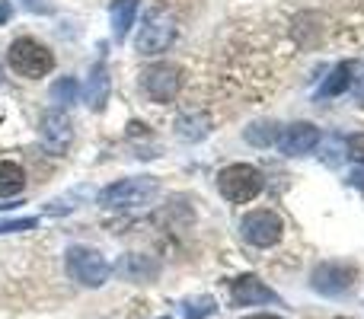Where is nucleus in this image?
Masks as SVG:
<instances>
[{"mask_svg":"<svg viewBox=\"0 0 364 319\" xmlns=\"http://www.w3.org/2000/svg\"><path fill=\"white\" fill-rule=\"evenodd\" d=\"M119 271L122 278H128V281H154V278L160 275V262L154 256H138V252H132V256H125L119 262Z\"/></svg>","mask_w":364,"mask_h":319,"instance_id":"nucleus-13","label":"nucleus"},{"mask_svg":"<svg viewBox=\"0 0 364 319\" xmlns=\"http://www.w3.org/2000/svg\"><path fill=\"white\" fill-rule=\"evenodd\" d=\"M109 90H112V80H109V70L106 64H96L93 70H90V80L87 87H83V96H87V106L93 109V112H102L109 102Z\"/></svg>","mask_w":364,"mask_h":319,"instance_id":"nucleus-12","label":"nucleus"},{"mask_svg":"<svg viewBox=\"0 0 364 319\" xmlns=\"http://www.w3.org/2000/svg\"><path fill=\"white\" fill-rule=\"evenodd\" d=\"M316 144H320V128L310 125V121H294V125H288L278 134V151L284 157H304Z\"/></svg>","mask_w":364,"mask_h":319,"instance_id":"nucleus-10","label":"nucleus"},{"mask_svg":"<svg viewBox=\"0 0 364 319\" xmlns=\"http://www.w3.org/2000/svg\"><path fill=\"white\" fill-rule=\"evenodd\" d=\"M160 195V182L154 175H128L100 192V205L106 211H125V207H144Z\"/></svg>","mask_w":364,"mask_h":319,"instance_id":"nucleus-1","label":"nucleus"},{"mask_svg":"<svg viewBox=\"0 0 364 319\" xmlns=\"http://www.w3.org/2000/svg\"><path fill=\"white\" fill-rule=\"evenodd\" d=\"M77 93H80V87H77L74 77H64V80H58L55 87H51V99L55 102H77Z\"/></svg>","mask_w":364,"mask_h":319,"instance_id":"nucleus-21","label":"nucleus"},{"mask_svg":"<svg viewBox=\"0 0 364 319\" xmlns=\"http://www.w3.org/2000/svg\"><path fill=\"white\" fill-rule=\"evenodd\" d=\"M348 93L358 106H364V61H348Z\"/></svg>","mask_w":364,"mask_h":319,"instance_id":"nucleus-20","label":"nucleus"},{"mask_svg":"<svg viewBox=\"0 0 364 319\" xmlns=\"http://www.w3.org/2000/svg\"><path fill=\"white\" fill-rule=\"evenodd\" d=\"M346 90H348V61L339 64V67H336L333 74L323 80V87H320V93H316V99H333V96L346 93Z\"/></svg>","mask_w":364,"mask_h":319,"instance_id":"nucleus-18","label":"nucleus"},{"mask_svg":"<svg viewBox=\"0 0 364 319\" xmlns=\"http://www.w3.org/2000/svg\"><path fill=\"white\" fill-rule=\"evenodd\" d=\"M265 188V179L256 166L250 163H230L218 173V192L224 195L230 205H250L252 198H259V192Z\"/></svg>","mask_w":364,"mask_h":319,"instance_id":"nucleus-2","label":"nucleus"},{"mask_svg":"<svg viewBox=\"0 0 364 319\" xmlns=\"http://www.w3.org/2000/svg\"><path fill=\"white\" fill-rule=\"evenodd\" d=\"M6 13H10L6 10V0H0V23H6Z\"/></svg>","mask_w":364,"mask_h":319,"instance_id":"nucleus-27","label":"nucleus"},{"mask_svg":"<svg viewBox=\"0 0 364 319\" xmlns=\"http://www.w3.org/2000/svg\"><path fill=\"white\" fill-rule=\"evenodd\" d=\"M38 138H42V144H45L48 153L64 157L68 147H70V141H74V125H70V119L64 112L48 109V112L38 119Z\"/></svg>","mask_w":364,"mask_h":319,"instance_id":"nucleus-9","label":"nucleus"},{"mask_svg":"<svg viewBox=\"0 0 364 319\" xmlns=\"http://www.w3.org/2000/svg\"><path fill=\"white\" fill-rule=\"evenodd\" d=\"M23 6L26 10H32V13H48L51 10L48 0H23Z\"/></svg>","mask_w":364,"mask_h":319,"instance_id":"nucleus-24","label":"nucleus"},{"mask_svg":"<svg viewBox=\"0 0 364 319\" xmlns=\"http://www.w3.org/2000/svg\"><path fill=\"white\" fill-rule=\"evenodd\" d=\"M233 307H259V303H278V294L256 275H240L230 281Z\"/></svg>","mask_w":364,"mask_h":319,"instance_id":"nucleus-11","label":"nucleus"},{"mask_svg":"<svg viewBox=\"0 0 364 319\" xmlns=\"http://www.w3.org/2000/svg\"><path fill=\"white\" fill-rule=\"evenodd\" d=\"M211 131V119L208 115H179L176 119V134L182 141H201Z\"/></svg>","mask_w":364,"mask_h":319,"instance_id":"nucleus-16","label":"nucleus"},{"mask_svg":"<svg viewBox=\"0 0 364 319\" xmlns=\"http://www.w3.org/2000/svg\"><path fill=\"white\" fill-rule=\"evenodd\" d=\"M278 125L275 121H252L250 128H246V141H250L252 147H269V144H278Z\"/></svg>","mask_w":364,"mask_h":319,"instance_id":"nucleus-17","label":"nucleus"},{"mask_svg":"<svg viewBox=\"0 0 364 319\" xmlns=\"http://www.w3.org/2000/svg\"><path fill=\"white\" fill-rule=\"evenodd\" d=\"M352 185L364 188V169H355V173H352Z\"/></svg>","mask_w":364,"mask_h":319,"instance_id":"nucleus-25","label":"nucleus"},{"mask_svg":"<svg viewBox=\"0 0 364 319\" xmlns=\"http://www.w3.org/2000/svg\"><path fill=\"white\" fill-rule=\"evenodd\" d=\"M355 284V265L346 262H323L310 271V288L323 297H339Z\"/></svg>","mask_w":364,"mask_h":319,"instance_id":"nucleus-8","label":"nucleus"},{"mask_svg":"<svg viewBox=\"0 0 364 319\" xmlns=\"http://www.w3.org/2000/svg\"><path fill=\"white\" fill-rule=\"evenodd\" d=\"M240 233L250 246L256 249H269V246H278L284 237V224L275 211L269 207H259V211H250L243 220H240Z\"/></svg>","mask_w":364,"mask_h":319,"instance_id":"nucleus-6","label":"nucleus"},{"mask_svg":"<svg viewBox=\"0 0 364 319\" xmlns=\"http://www.w3.org/2000/svg\"><path fill=\"white\" fill-rule=\"evenodd\" d=\"M218 313V301L214 297H192V301L182 303V319H205Z\"/></svg>","mask_w":364,"mask_h":319,"instance_id":"nucleus-19","label":"nucleus"},{"mask_svg":"<svg viewBox=\"0 0 364 319\" xmlns=\"http://www.w3.org/2000/svg\"><path fill=\"white\" fill-rule=\"evenodd\" d=\"M0 83H4V74H0Z\"/></svg>","mask_w":364,"mask_h":319,"instance_id":"nucleus-28","label":"nucleus"},{"mask_svg":"<svg viewBox=\"0 0 364 319\" xmlns=\"http://www.w3.org/2000/svg\"><path fill=\"white\" fill-rule=\"evenodd\" d=\"M336 319H346V316H336Z\"/></svg>","mask_w":364,"mask_h":319,"instance_id":"nucleus-29","label":"nucleus"},{"mask_svg":"<svg viewBox=\"0 0 364 319\" xmlns=\"http://www.w3.org/2000/svg\"><path fill=\"white\" fill-rule=\"evenodd\" d=\"M164 319H170V316H164Z\"/></svg>","mask_w":364,"mask_h":319,"instance_id":"nucleus-30","label":"nucleus"},{"mask_svg":"<svg viewBox=\"0 0 364 319\" xmlns=\"http://www.w3.org/2000/svg\"><path fill=\"white\" fill-rule=\"evenodd\" d=\"M6 64H10L13 74L26 77V80H38V77L55 70V55H51L42 42L23 36L6 48Z\"/></svg>","mask_w":364,"mask_h":319,"instance_id":"nucleus-3","label":"nucleus"},{"mask_svg":"<svg viewBox=\"0 0 364 319\" xmlns=\"http://www.w3.org/2000/svg\"><path fill=\"white\" fill-rule=\"evenodd\" d=\"M26 188V169L13 160H0V198H13Z\"/></svg>","mask_w":364,"mask_h":319,"instance_id":"nucleus-15","label":"nucleus"},{"mask_svg":"<svg viewBox=\"0 0 364 319\" xmlns=\"http://www.w3.org/2000/svg\"><path fill=\"white\" fill-rule=\"evenodd\" d=\"M138 6H141V0H112V6H109V16H112L115 42H122V38L132 32L134 19H138Z\"/></svg>","mask_w":364,"mask_h":319,"instance_id":"nucleus-14","label":"nucleus"},{"mask_svg":"<svg viewBox=\"0 0 364 319\" xmlns=\"http://www.w3.org/2000/svg\"><path fill=\"white\" fill-rule=\"evenodd\" d=\"M182 80L186 77H182L179 64H166V61L154 64V67H147L141 74V87H144L151 102H173L182 90Z\"/></svg>","mask_w":364,"mask_h":319,"instance_id":"nucleus-7","label":"nucleus"},{"mask_svg":"<svg viewBox=\"0 0 364 319\" xmlns=\"http://www.w3.org/2000/svg\"><path fill=\"white\" fill-rule=\"evenodd\" d=\"M38 227V217H16V220H0V233H19Z\"/></svg>","mask_w":364,"mask_h":319,"instance_id":"nucleus-22","label":"nucleus"},{"mask_svg":"<svg viewBox=\"0 0 364 319\" xmlns=\"http://www.w3.org/2000/svg\"><path fill=\"white\" fill-rule=\"evenodd\" d=\"M346 151H348V157H352V160L364 163V131L361 134H352V138L346 141Z\"/></svg>","mask_w":364,"mask_h":319,"instance_id":"nucleus-23","label":"nucleus"},{"mask_svg":"<svg viewBox=\"0 0 364 319\" xmlns=\"http://www.w3.org/2000/svg\"><path fill=\"white\" fill-rule=\"evenodd\" d=\"M64 265H68V275L83 288H102L112 275V265L102 259V252L90 246H70L64 252Z\"/></svg>","mask_w":364,"mask_h":319,"instance_id":"nucleus-4","label":"nucleus"},{"mask_svg":"<svg viewBox=\"0 0 364 319\" xmlns=\"http://www.w3.org/2000/svg\"><path fill=\"white\" fill-rule=\"evenodd\" d=\"M246 319H282V316H275V313H252V316H246Z\"/></svg>","mask_w":364,"mask_h":319,"instance_id":"nucleus-26","label":"nucleus"},{"mask_svg":"<svg viewBox=\"0 0 364 319\" xmlns=\"http://www.w3.org/2000/svg\"><path fill=\"white\" fill-rule=\"evenodd\" d=\"M173 42H176V19L157 6V10H151L144 16V23H141L134 48H138L141 55H160V51H166Z\"/></svg>","mask_w":364,"mask_h":319,"instance_id":"nucleus-5","label":"nucleus"}]
</instances>
